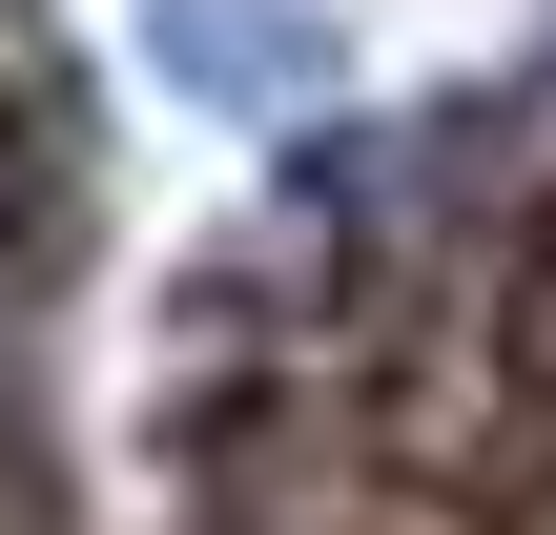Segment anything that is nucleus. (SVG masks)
<instances>
[{
  "label": "nucleus",
  "instance_id": "obj_2",
  "mask_svg": "<svg viewBox=\"0 0 556 535\" xmlns=\"http://www.w3.org/2000/svg\"><path fill=\"white\" fill-rule=\"evenodd\" d=\"M83 82L41 0H0V535H62V289H83Z\"/></svg>",
  "mask_w": 556,
  "mask_h": 535
},
{
  "label": "nucleus",
  "instance_id": "obj_3",
  "mask_svg": "<svg viewBox=\"0 0 556 535\" xmlns=\"http://www.w3.org/2000/svg\"><path fill=\"white\" fill-rule=\"evenodd\" d=\"M165 41H186V82H206V103L330 82V21H309V0H165Z\"/></svg>",
  "mask_w": 556,
  "mask_h": 535
},
{
  "label": "nucleus",
  "instance_id": "obj_1",
  "mask_svg": "<svg viewBox=\"0 0 556 535\" xmlns=\"http://www.w3.org/2000/svg\"><path fill=\"white\" fill-rule=\"evenodd\" d=\"M144 535H556V82L413 103L206 247Z\"/></svg>",
  "mask_w": 556,
  "mask_h": 535
}]
</instances>
